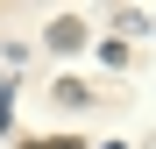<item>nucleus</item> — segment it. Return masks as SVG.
Returning <instances> with one entry per match:
<instances>
[{
  "instance_id": "obj_1",
  "label": "nucleus",
  "mask_w": 156,
  "mask_h": 149,
  "mask_svg": "<svg viewBox=\"0 0 156 149\" xmlns=\"http://www.w3.org/2000/svg\"><path fill=\"white\" fill-rule=\"evenodd\" d=\"M50 43H57V50H78V43H85V21H71V14L50 21Z\"/></svg>"
},
{
  "instance_id": "obj_2",
  "label": "nucleus",
  "mask_w": 156,
  "mask_h": 149,
  "mask_svg": "<svg viewBox=\"0 0 156 149\" xmlns=\"http://www.w3.org/2000/svg\"><path fill=\"white\" fill-rule=\"evenodd\" d=\"M21 149H85L78 135H50V142H21Z\"/></svg>"
}]
</instances>
